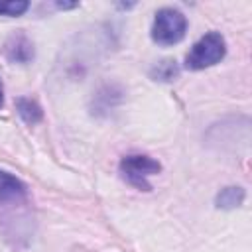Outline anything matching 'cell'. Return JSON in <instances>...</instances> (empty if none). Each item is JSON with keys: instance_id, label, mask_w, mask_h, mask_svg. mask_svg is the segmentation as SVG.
<instances>
[{"instance_id": "9c48e42d", "label": "cell", "mask_w": 252, "mask_h": 252, "mask_svg": "<svg viewBox=\"0 0 252 252\" xmlns=\"http://www.w3.org/2000/svg\"><path fill=\"white\" fill-rule=\"evenodd\" d=\"M150 77L154 81H163V83L175 81L179 77V65H177L175 59H163V61H159L158 65L152 67Z\"/></svg>"}, {"instance_id": "3957f363", "label": "cell", "mask_w": 252, "mask_h": 252, "mask_svg": "<svg viewBox=\"0 0 252 252\" xmlns=\"http://www.w3.org/2000/svg\"><path fill=\"white\" fill-rule=\"evenodd\" d=\"M118 169H120L122 179L128 185H132L140 191H152L150 177L158 175L161 171V163L146 154H128L120 159Z\"/></svg>"}, {"instance_id": "52a82bcc", "label": "cell", "mask_w": 252, "mask_h": 252, "mask_svg": "<svg viewBox=\"0 0 252 252\" xmlns=\"http://www.w3.org/2000/svg\"><path fill=\"white\" fill-rule=\"evenodd\" d=\"M16 110H18V116L28 124V126H35L37 122H41L43 118V110L39 106L37 100L30 98V96H20L16 98Z\"/></svg>"}, {"instance_id": "30bf717a", "label": "cell", "mask_w": 252, "mask_h": 252, "mask_svg": "<svg viewBox=\"0 0 252 252\" xmlns=\"http://www.w3.org/2000/svg\"><path fill=\"white\" fill-rule=\"evenodd\" d=\"M28 8H30V2H26V0H2L0 2V16L18 18V16L26 14Z\"/></svg>"}, {"instance_id": "8fae6325", "label": "cell", "mask_w": 252, "mask_h": 252, "mask_svg": "<svg viewBox=\"0 0 252 252\" xmlns=\"http://www.w3.org/2000/svg\"><path fill=\"white\" fill-rule=\"evenodd\" d=\"M4 104V85H2V79H0V108Z\"/></svg>"}, {"instance_id": "6da1fadb", "label": "cell", "mask_w": 252, "mask_h": 252, "mask_svg": "<svg viewBox=\"0 0 252 252\" xmlns=\"http://www.w3.org/2000/svg\"><path fill=\"white\" fill-rule=\"evenodd\" d=\"M226 55V39L220 32H207L203 37H199L191 51L185 57V67L189 71H201L209 69L217 63H220Z\"/></svg>"}, {"instance_id": "7a4b0ae2", "label": "cell", "mask_w": 252, "mask_h": 252, "mask_svg": "<svg viewBox=\"0 0 252 252\" xmlns=\"http://www.w3.org/2000/svg\"><path fill=\"white\" fill-rule=\"evenodd\" d=\"M187 33V18L181 10L163 6L156 12L152 22V39L158 45L169 47L179 43Z\"/></svg>"}, {"instance_id": "277c9868", "label": "cell", "mask_w": 252, "mask_h": 252, "mask_svg": "<svg viewBox=\"0 0 252 252\" xmlns=\"http://www.w3.org/2000/svg\"><path fill=\"white\" fill-rule=\"evenodd\" d=\"M2 53L10 63H18V65H28L35 57L33 43L24 32H16L14 35H10L2 47Z\"/></svg>"}, {"instance_id": "ba28073f", "label": "cell", "mask_w": 252, "mask_h": 252, "mask_svg": "<svg viewBox=\"0 0 252 252\" xmlns=\"http://www.w3.org/2000/svg\"><path fill=\"white\" fill-rule=\"evenodd\" d=\"M122 98V93L116 87H104L98 91V94L94 96V108L96 114L98 112H108L110 108H114Z\"/></svg>"}, {"instance_id": "5b68a950", "label": "cell", "mask_w": 252, "mask_h": 252, "mask_svg": "<svg viewBox=\"0 0 252 252\" xmlns=\"http://www.w3.org/2000/svg\"><path fill=\"white\" fill-rule=\"evenodd\" d=\"M26 195H28L26 183L16 175H12L10 171L0 169V205L22 201Z\"/></svg>"}, {"instance_id": "8992f818", "label": "cell", "mask_w": 252, "mask_h": 252, "mask_svg": "<svg viewBox=\"0 0 252 252\" xmlns=\"http://www.w3.org/2000/svg\"><path fill=\"white\" fill-rule=\"evenodd\" d=\"M246 199V191L238 185H228L224 189H220L215 197V205L217 209H222V211H232L236 207H240Z\"/></svg>"}]
</instances>
